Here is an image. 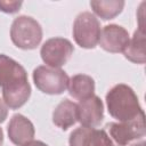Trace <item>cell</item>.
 <instances>
[{
    "instance_id": "1",
    "label": "cell",
    "mask_w": 146,
    "mask_h": 146,
    "mask_svg": "<svg viewBox=\"0 0 146 146\" xmlns=\"http://www.w3.org/2000/svg\"><path fill=\"white\" fill-rule=\"evenodd\" d=\"M108 114L119 122H127L144 115L138 96L131 87L124 83L113 86L106 94Z\"/></svg>"
},
{
    "instance_id": "2",
    "label": "cell",
    "mask_w": 146,
    "mask_h": 146,
    "mask_svg": "<svg viewBox=\"0 0 146 146\" xmlns=\"http://www.w3.org/2000/svg\"><path fill=\"white\" fill-rule=\"evenodd\" d=\"M42 27L31 16L22 15L16 17L10 26V39L13 43L23 50L35 49L42 40Z\"/></svg>"
},
{
    "instance_id": "3",
    "label": "cell",
    "mask_w": 146,
    "mask_h": 146,
    "mask_svg": "<svg viewBox=\"0 0 146 146\" xmlns=\"http://www.w3.org/2000/svg\"><path fill=\"white\" fill-rule=\"evenodd\" d=\"M33 82L35 87L47 95H60L67 87L70 78L62 68L50 67L47 65H40L33 70Z\"/></svg>"
},
{
    "instance_id": "4",
    "label": "cell",
    "mask_w": 146,
    "mask_h": 146,
    "mask_svg": "<svg viewBox=\"0 0 146 146\" xmlns=\"http://www.w3.org/2000/svg\"><path fill=\"white\" fill-rule=\"evenodd\" d=\"M100 23L90 11L80 13L73 23V39L78 46L84 49H94L98 44L100 35Z\"/></svg>"
},
{
    "instance_id": "5",
    "label": "cell",
    "mask_w": 146,
    "mask_h": 146,
    "mask_svg": "<svg viewBox=\"0 0 146 146\" xmlns=\"http://www.w3.org/2000/svg\"><path fill=\"white\" fill-rule=\"evenodd\" d=\"M104 130L113 146H127L145 136V114L127 122H108Z\"/></svg>"
},
{
    "instance_id": "6",
    "label": "cell",
    "mask_w": 146,
    "mask_h": 146,
    "mask_svg": "<svg viewBox=\"0 0 146 146\" xmlns=\"http://www.w3.org/2000/svg\"><path fill=\"white\" fill-rule=\"evenodd\" d=\"M73 51L74 47L68 39L55 36L43 42L40 49V55L47 66L60 68L70 60Z\"/></svg>"
},
{
    "instance_id": "7",
    "label": "cell",
    "mask_w": 146,
    "mask_h": 146,
    "mask_svg": "<svg viewBox=\"0 0 146 146\" xmlns=\"http://www.w3.org/2000/svg\"><path fill=\"white\" fill-rule=\"evenodd\" d=\"M130 40L129 32L121 25L110 24L102 29L98 44L107 52H123Z\"/></svg>"
},
{
    "instance_id": "8",
    "label": "cell",
    "mask_w": 146,
    "mask_h": 146,
    "mask_svg": "<svg viewBox=\"0 0 146 146\" xmlns=\"http://www.w3.org/2000/svg\"><path fill=\"white\" fill-rule=\"evenodd\" d=\"M78 121L82 127L96 128L100 125L104 119V104L102 99L92 95L86 99L79 100L76 104Z\"/></svg>"
},
{
    "instance_id": "9",
    "label": "cell",
    "mask_w": 146,
    "mask_h": 146,
    "mask_svg": "<svg viewBox=\"0 0 146 146\" xmlns=\"http://www.w3.org/2000/svg\"><path fill=\"white\" fill-rule=\"evenodd\" d=\"M7 133L10 141L16 146H26L34 139L35 129L31 120L23 114H14L9 120Z\"/></svg>"
},
{
    "instance_id": "10",
    "label": "cell",
    "mask_w": 146,
    "mask_h": 146,
    "mask_svg": "<svg viewBox=\"0 0 146 146\" xmlns=\"http://www.w3.org/2000/svg\"><path fill=\"white\" fill-rule=\"evenodd\" d=\"M70 146H113L104 129L79 127L68 138Z\"/></svg>"
},
{
    "instance_id": "11",
    "label": "cell",
    "mask_w": 146,
    "mask_h": 146,
    "mask_svg": "<svg viewBox=\"0 0 146 146\" xmlns=\"http://www.w3.org/2000/svg\"><path fill=\"white\" fill-rule=\"evenodd\" d=\"M2 89V100L10 110H18L27 103L31 96V86L29 79L18 80Z\"/></svg>"
},
{
    "instance_id": "12",
    "label": "cell",
    "mask_w": 146,
    "mask_h": 146,
    "mask_svg": "<svg viewBox=\"0 0 146 146\" xmlns=\"http://www.w3.org/2000/svg\"><path fill=\"white\" fill-rule=\"evenodd\" d=\"M23 79H27L25 68L11 57L0 54V87L3 88Z\"/></svg>"
},
{
    "instance_id": "13",
    "label": "cell",
    "mask_w": 146,
    "mask_h": 146,
    "mask_svg": "<svg viewBox=\"0 0 146 146\" xmlns=\"http://www.w3.org/2000/svg\"><path fill=\"white\" fill-rule=\"evenodd\" d=\"M52 122L62 130H67L78 122L76 104L70 99L60 100L52 112Z\"/></svg>"
},
{
    "instance_id": "14",
    "label": "cell",
    "mask_w": 146,
    "mask_h": 146,
    "mask_svg": "<svg viewBox=\"0 0 146 146\" xmlns=\"http://www.w3.org/2000/svg\"><path fill=\"white\" fill-rule=\"evenodd\" d=\"M68 94L78 100L95 95V80L88 74H75L68 81Z\"/></svg>"
},
{
    "instance_id": "15",
    "label": "cell",
    "mask_w": 146,
    "mask_h": 146,
    "mask_svg": "<svg viewBox=\"0 0 146 146\" xmlns=\"http://www.w3.org/2000/svg\"><path fill=\"white\" fill-rule=\"evenodd\" d=\"M124 57L135 64H145L146 52H145V31L137 29L133 35L130 38L125 49L123 50Z\"/></svg>"
},
{
    "instance_id": "16",
    "label": "cell",
    "mask_w": 146,
    "mask_h": 146,
    "mask_svg": "<svg viewBox=\"0 0 146 146\" xmlns=\"http://www.w3.org/2000/svg\"><path fill=\"white\" fill-rule=\"evenodd\" d=\"M124 1L122 0H92L90 7L95 15L104 21L113 19L122 13L124 8Z\"/></svg>"
},
{
    "instance_id": "17",
    "label": "cell",
    "mask_w": 146,
    "mask_h": 146,
    "mask_svg": "<svg viewBox=\"0 0 146 146\" xmlns=\"http://www.w3.org/2000/svg\"><path fill=\"white\" fill-rule=\"evenodd\" d=\"M23 2L17 0H0V11L6 14H15L17 13Z\"/></svg>"
},
{
    "instance_id": "18",
    "label": "cell",
    "mask_w": 146,
    "mask_h": 146,
    "mask_svg": "<svg viewBox=\"0 0 146 146\" xmlns=\"http://www.w3.org/2000/svg\"><path fill=\"white\" fill-rule=\"evenodd\" d=\"M8 116V107L2 99H0V123L5 122Z\"/></svg>"
},
{
    "instance_id": "19",
    "label": "cell",
    "mask_w": 146,
    "mask_h": 146,
    "mask_svg": "<svg viewBox=\"0 0 146 146\" xmlns=\"http://www.w3.org/2000/svg\"><path fill=\"white\" fill-rule=\"evenodd\" d=\"M26 146H48L46 143L41 141V140H32L30 144H27Z\"/></svg>"
},
{
    "instance_id": "20",
    "label": "cell",
    "mask_w": 146,
    "mask_h": 146,
    "mask_svg": "<svg viewBox=\"0 0 146 146\" xmlns=\"http://www.w3.org/2000/svg\"><path fill=\"white\" fill-rule=\"evenodd\" d=\"M130 146H146V143H145L144 140H141V141L135 143V144H132V145H130Z\"/></svg>"
},
{
    "instance_id": "21",
    "label": "cell",
    "mask_w": 146,
    "mask_h": 146,
    "mask_svg": "<svg viewBox=\"0 0 146 146\" xmlns=\"http://www.w3.org/2000/svg\"><path fill=\"white\" fill-rule=\"evenodd\" d=\"M3 144V132H2V129L0 128V146H2Z\"/></svg>"
}]
</instances>
